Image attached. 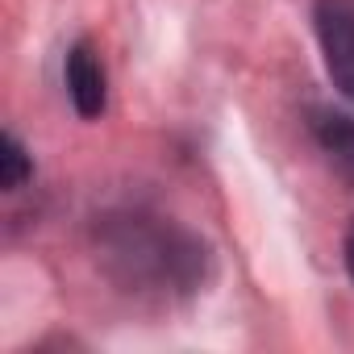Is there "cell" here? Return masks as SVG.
I'll list each match as a JSON object with an SVG mask.
<instances>
[{
	"instance_id": "1",
	"label": "cell",
	"mask_w": 354,
	"mask_h": 354,
	"mask_svg": "<svg viewBox=\"0 0 354 354\" xmlns=\"http://www.w3.org/2000/svg\"><path fill=\"white\" fill-rule=\"evenodd\" d=\"M104 279L142 304H180L213 279V250L201 234L150 209H117L92 234Z\"/></svg>"
},
{
	"instance_id": "2",
	"label": "cell",
	"mask_w": 354,
	"mask_h": 354,
	"mask_svg": "<svg viewBox=\"0 0 354 354\" xmlns=\"http://www.w3.org/2000/svg\"><path fill=\"white\" fill-rule=\"evenodd\" d=\"M313 30L325 59V75L346 100H354V0H317Z\"/></svg>"
},
{
	"instance_id": "3",
	"label": "cell",
	"mask_w": 354,
	"mask_h": 354,
	"mask_svg": "<svg viewBox=\"0 0 354 354\" xmlns=\"http://www.w3.org/2000/svg\"><path fill=\"white\" fill-rule=\"evenodd\" d=\"M63 80H67L71 109H75L84 121L104 117V109H109V71H104V59H100V50L92 46V38L71 42V50H67V59H63Z\"/></svg>"
},
{
	"instance_id": "4",
	"label": "cell",
	"mask_w": 354,
	"mask_h": 354,
	"mask_svg": "<svg viewBox=\"0 0 354 354\" xmlns=\"http://www.w3.org/2000/svg\"><path fill=\"white\" fill-rule=\"evenodd\" d=\"M308 133L321 146V154L329 158V167L346 184H354V117L317 104V109H308Z\"/></svg>"
},
{
	"instance_id": "5",
	"label": "cell",
	"mask_w": 354,
	"mask_h": 354,
	"mask_svg": "<svg viewBox=\"0 0 354 354\" xmlns=\"http://www.w3.org/2000/svg\"><path fill=\"white\" fill-rule=\"evenodd\" d=\"M30 175H34L30 150L21 146L17 133H5V138H0V188H5V192H21L30 184Z\"/></svg>"
},
{
	"instance_id": "6",
	"label": "cell",
	"mask_w": 354,
	"mask_h": 354,
	"mask_svg": "<svg viewBox=\"0 0 354 354\" xmlns=\"http://www.w3.org/2000/svg\"><path fill=\"white\" fill-rule=\"evenodd\" d=\"M342 259H346V271H350V279H354V221H350V230H346V242H342Z\"/></svg>"
}]
</instances>
